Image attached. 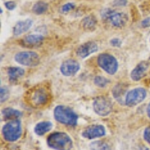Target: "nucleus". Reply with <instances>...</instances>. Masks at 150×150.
<instances>
[{
	"label": "nucleus",
	"mask_w": 150,
	"mask_h": 150,
	"mask_svg": "<svg viewBox=\"0 0 150 150\" xmlns=\"http://www.w3.org/2000/svg\"><path fill=\"white\" fill-rule=\"evenodd\" d=\"M25 71L21 68L18 67H11L8 70V74L9 80L11 81H15L17 79L23 76Z\"/></svg>",
	"instance_id": "nucleus-18"
},
{
	"label": "nucleus",
	"mask_w": 150,
	"mask_h": 150,
	"mask_svg": "<svg viewBox=\"0 0 150 150\" xmlns=\"http://www.w3.org/2000/svg\"><path fill=\"white\" fill-rule=\"evenodd\" d=\"M142 26H143L144 28H148L150 26V20H149V18L145 19L144 21L142 22Z\"/></svg>",
	"instance_id": "nucleus-30"
},
{
	"label": "nucleus",
	"mask_w": 150,
	"mask_h": 150,
	"mask_svg": "<svg viewBox=\"0 0 150 150\" xmlns=\"http://www.w3.org/2000/svg\"><path fill=\"white\" fill-rule=\"evenodd\" d=\"M80 64L78 62L74 59H68L65 61L60 66V71L62 74L65 77L74 76L80 71Z\"/></svg>",
	"instance_id": "nucleus-10"
},
{
	"label": "nucleus",
	"mask_w": 150,
	"mask_h": 150,
	"mask_svg": "<svg viewBox=\"0 0 150 150\" xmlns=\"http://www.w3.org/2000/svg\"><path fill=\"white\" fill-rule=\"evenodd\" d=\"M98 65L109 74H114L118 70L119 64L114 56L108 53H101L98 56Z\"/></svg>",
	"instance_id": "nucleus-5"
},
{
	"label": "nucleus",
	"mask_w": 150,
	"mask_h": 150,
	"mask_svg": "<svg viewBox=\"0 0 150 150\" xmlns=\"http://www.w3.org/2000/svg\"><path fill=\"white\" fill-rule=\"evenodd\" d=\"M93 109L98 116H107L110 114L112 110V101L108 98L100 96L94 100Z\"/></svg>",
	"instance_id": "nucleus-7"
},
{
	"label": "nucleus",
	"mask_w": 150,
	"mask_h": 150,
	"mask_svg": "<svg viewBox=\"0 0 150 150\" xmlns=\"http://www.w3.org/2000/svg\"><path fill=\"white\" fill-rule=\"evenodd\" d=\"M2 136L8 142H15L22 135V125L20 120H13L2 127Z\"/></svg>",
	"instance_id": "nucleus-4"
},
{
	"label": "nucleus",
	"mask_w": 150,
	"mask_h": 150,
	"mask_svg": "<svg viewBox=\"0 0 150 150\" xmlns=\"http://www.w3.org/2000/svg\"><path fill=\"white\" fill-rule=\"evenodd\" d=\"M89 148L91 150H110L108 143L101 140H97L91 143Z\"/></svg>",
	"instance_id": "nucleus-22"
},
{
	"label": "nucleus",
	"mask_w": 150,
	"mask_h": 150,
	"mask_svg": "<svg viewBox=\"0 0 150 150\" xmlns=\"http://www.w3.org/2000/svg\"><path fill=\"white\" fill-rule=\"evenodd\" d=\"M2 113L3 117L6 120H11V119L15 120L16 118L21 116V112L20 111L13 108H5L2 110Z\"/></svg>",
	"instance_id": "nucleus-21"
},
{
	"label": "nucleus",
	"mask_w": 150,
	"mask_h": 150,
	"mask_svg": "<svg viewBox=\"0 0 150 150\" xmlns=\"http://www.w3.org/2000/svg\"><path fill=\"white\" fill-rule=\"evenodd\" d=\"M31 103L34 106L44 105L48 100V94L43 88H38L33 91L30 97Z\"/></svg>",
	"instance_id": "nucleus-12"
},
{
	"label": "nucleus",
	"mask_w": 150,
	"mask_h": 150,
	"mask_svg": "<svg viewBox=\"0 0 150 150\" xmlns=\"http://www.w3.org/2000/svg\"><path fill=\"white\" fill-rule=\"evenodd\" d=\"M53 128V123L50 121H44L38 122L34 128L35 133L38 136H43Z\"/></svg>",
	"instance_id": "nucleus-15"
},
{
	"label": "nucleus",
	"mask_w": 150,
	"mask_h": 150,
	"mask_svg": "<svg viewBox=\"0 0 150 150\" xmlns=\"http://www.w3.org/2000/svg\"><path fill=\"white\" fill-rule=\"evenodd\" d=\"M94 83L97 86L104 88L109 83V80L102 76H96L94 79Z\"/></svg>",
	"instance_id": "nucleus-23"
},
{
	"label": "nucleus",
	"mask_w": 150,
	"mask_h": 150,
	"mask_svg": "<svg viewBox=\"0 0 150 150\" xmlns=\"http://www.w3.org/2000/svg\"><path fill=\"white\" fill-rule=\"evenodd\" d=\"M149 68V64L148 62L143 61L137 65L131 72V77L134 81H139L141 80L146 74Z\"/></svg>",
	"instance_id": "nucleus-13"
},
{
	"label": "nucleus",
	"mask_w": 150,
	"mask_h": 150,
	"mask_svg": "<svg viewBox=\"0 0 150 150\" xmlns=\"http://www.w3.org/2000/svg\"><path fill=\"white\" fill-rule=\"evenodd\" d=\"M147 95L146 90L141 87L135 88L128 92L125 100V105L129 107L136 106L144 101Z\"/></svg>",
	"instance_id": "nucleus-8"
},
{
	"label": "nucleus",
	"mask_w": 150,
	"mask_h": 150,
	"mask_svg": "<svg viewBox=\"0 0 150 150\" xmlns=\"http://www.w3.org/2000/svg\"><path fill=\"white\" fill-rule=\"evenodd\" d=\"M128 4L127 0H114L112 2V5H114L115 7H122L125 6Z\"/></svg>",
	"instance_id": "nucleus-26"
},
{
	"label": "nucleus",
	"mask_w": 150,
	"mask_h": 150,
	"mask_svg": "<svg viewBox=\"0 0 150 150\" xmlns=\"http://www.w3.org/2000/svg\"><path fill=\"white\" fill-rule=\"evenodd\" d=\"M14 60L20 65L27 67H35L40 63L39 56L33 51L19 52L14 56Z\"/></svg>",
	"instance_id": "nucleus-6"
},
{
	"label": "nucleus",
	"mask_w": 150,
	"mask_h": 150,
	"mask_svg": "<svg viewBox=\"0 0 150 150\" xmlns=\"http://www.w3.org/2000/svg\"><path fill=\"white\" fill-rule=\"evenodd\" d=\"M74 8L75 5L73 2H68V3L65 4V5L62 6L61 8H60V11H61V13L65 14V13H68V12L72 11Z\"/></svg>",
	"instance_id": "nucleus-24"
},
{
	"label": "nucleus",
	"mask_w": 150,
	"mask_h": 150,
	"mask_svg": "<svg viewBox=\"0 0 150 150\" xmlns=\"http://www.w3.org/2000/svg\"><path fill=\"white\" fill-rule=\"evenodd\" d=\"M55 120L62 124L74 126L77 123L78 116L71 108L66 106L59 105L56 107L53 112Z\"/></svg>",
	"instance_id": "nucleus-2"
},
{
	"label": "nucleus",
	"mask_w": 150,
	"mask_h": 150,
	"mask_svg": "<svg viewBox=\"0 0 150 150\" xmlns=\"http://www.w3.org/2000/svg\"><path fill=\"white\" fill-rule=\"evenodd\" d=\"M149 20H150V17H149Z\"/></svg>",
	"instance_id": "nucleus-33"
},
{
	"label": "nucleus",
	"mask_w": 150,
	"mask_h": 150,
	"mask_svg": "<svg viewBox=\"0 0 150 150\" xmlns=\"http://www.w3.org/2000/svg\"><path fill=\"white\" fill-rule=\"evenodd\" d=\"M48 10V4L43 1H38L36 2L33 7V11L37 15L45 14Z\"/></svg>",
	"instance_id": "nucleus-20"
},
{
	"label": "nucleus",
	"mask_w": 150,
	"mask_h": 150,
	"mask_svg": "<svg viewBox=\"0 0 150 150\" xmlns=\"http://www.w3.org/2000/svg\"><path fill=\"white\" fill-rule=\"evenodd\" d=\"M9 96V90L6 86L1 87V102H5Z\"/></svg>",
	"instance_id": "nucleus-25"
},
{
	"label": "nucleus",
	"mask_w": 150,
	"mask_h": 150,
	"mask_svg": "<svg viewBox=\"0 0 150 150\" xmlns=\"http://www.w3.org/2000/svg\"><path fill=\"white\" fill-rule=\"evenodd\" d=\"M33 24V21L31 19H26L24 21H18L15 24L13 29V33L14 35H21L23 33H26L29 30Z\"/></svg>",
	"instance_id": "nucleus-14"
},
{
	"label": "nucleus",
	"mask_w": 150,
	"mask_h": 150,
	"mask_svg": "<svg viewBox=\"0 0 150 150\" xmlns=\"http://www.w3.org/2000/svg\"><path fill=\"white\" fill-rule=\"evenodd\" d=\"M146 111H147V115H148L149 118L150 119V102H149V104L148 107H147Z\"/></svg>",
	"instance_id": "nucleus-31"
},
{
	"label": "nucleus",
	"mask_w": 150,
	"mask_h": 150,
	"mask_svg": "<svg viewBox=\"0 0 150 150\" xmlns=\"http://www.w3.org/2000/svg\"><path fill=\"white\" fill-rule=\"evenodd\" d=\"M44 40V37L39 34H33L29 35L24 38V42L26 45H35L41 44Z\"/></svg>",
	"instance_id": "nucleus-19"
},
{
	"label": "nucleus",
	"mask_w": 150,
	"mask_h": 150,
	"mask_svg": "<svg viewBox=\"0 0 150 150\" xmlns=\"http://www.w3.org/2000/svg\"><path fill=\"white\" fill-rule=\"evenodd\" d=\"M143 138L146 142L150 143V127L146 128L143 132Z\"/></svg>",
	"instance_id": "nucleus-29"
},
{
	"label": "nucleus",
	"mask_w": 150,
	"mask_h": 150,
	"mask_svg": "<svg viewBox=\"0 0 150 150\" xmlns=\"http://www.w3.org/2000/svg\"><path fill=\"white\" fill-rule=\"evenodd\" d=\"M96 24H97V20H96V17L92 15V14L84 17L82 20V22H81L83 29L86 31H88V32L93 31L96 29Z\"/></svg>",
	"instance_id": "nucleus-16"
},
{
	"label": "nucleus",
	"mask_w": 150,
	"mask_h": 150,
	"mask_svg": "<svg viewBox=\"0 0 150 150\" xmlns=\"http://www.w3.org/2000/svg\"><path fill=\"white\" fill-rule=\"evenodd\" d=\"M106 134L104 126L101 125H92L86 128L82 132V137L88 140L99 138Z\"/></svg>",
	"instance_id": "nucleus-9"
},
{
	"label": "nucleus",
	"mask_w": 150,
	"mask_h": 150,
	"mask_svg": "<svg viewBox=\"0 0 150 150\" xmlns=\"http://www.w3.org/2000/svg\"><path fill=\"white\" fill-rule=\"evenodd\" d=\"M140 150H150L149 149H148V148H146V147H144V148H142V149H140Z\"/></svg>",
	"instance_id": "nucleus-32"
},
{
	"label": "nucleus",
	"mask_w": 150,
	"mask_h": 150,
	"mask_svg": "<svg viewBox=\"0 0 150 150\" xmlns=\"http://www.w3.org/2000/svg\"><path fill=\"white\" fill-rule=\"evenodd\" d=\"M101 17L115 28H122L125 26L128 17L123 12L116 11L110 8H104L101 11Z\"/></svg>",
	"instance_id": "nucleus-3"
},
{
	"label": "nucleus",
	"mask_w": 150,
	"mask_h": 150,
	"mask_svg": "<svg viewBox=\"0 0 150 150\" xmlns=\"http://www.w3.org/2000/svg\"><path fill=\"white\" fill-rule=\"evenodd\" d=\"M47 143L55 150H71L73 148L72 139L68 134L64 132H56L49 135Z\"/></svg>",
	"instance_id": "nucleus-1"
},
{
	"label": "nucleus",
	"mask_w": 150,
	"mask_h": 150,
	"mask_svg": "<svg viewBox=\"0 0 150 150\" xmlns=\"http://www.w3.org/2000/svg\"><path fill=\"white\" fill-rule=\"evenodd\" d=\"M127 93L128 92H126V87H125L122 84L116 85L112 89V95L120 102H123V100L125 101Z\"/></svg>",
	"instance_id": "nucleus-17"
},
{
	"label": "nucleus",
	"mask_w": 150,
	"mask_h": 150,
	"mask_svg": "<svg viewBox=\"0 0 150 150\" xmlns=\"http://www.w3.org/2000/svg\"><path fill=\"white\" fill-rule=\"evenodd\" d=\"M98 47L96 42L94 41H88L80 45L77 49V55L82 59H85L90 56L92 53H96Z\"/></svg>",
	"instance_id": "nucleus-11"
},
{
	"label": "nucleus",
	"mask_w": 150,
	"mask_h": 150,
	"mask_svg": "<svg viewBox=\"0 0 150 150\" xmlns=\"http://www.w3.org/2000/svg\"><path fill=\"white\" fill-rule=\"evenodd\" d=\"M5 8L8 9V10L13 11L15 9L17 5H16L15 2H13V1H8V2H5Z\"/></svg>",
	"instance_id": "nucleus-28"
},
{
	"label": "nucleus",
	"mask_w": 150,
	"mask_h": 150,
	"mask_svg": "<svg viewBox=\"0 0 150 150\" xmlns=\"http://www.w3.org/2000/svg\"><path fill=\"white\" fill-rule=\"evenodd\" d=\"M110 43L111 46L114 47H120L122 45V41L117 38H114L111 39Z\"/></svg>",
	"instance_id": "nucleus-27"
}]
</instances>
